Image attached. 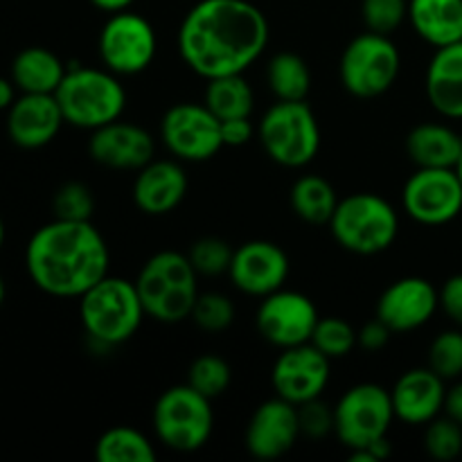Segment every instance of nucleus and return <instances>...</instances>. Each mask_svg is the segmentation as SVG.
<instances>
[{
  "instance_id": "3",
  "label": "nucleus",
  "mask_w": 462,
  "mask_h": 462,
  "mask_svg": "<svg viewBox=\"0 0 462 462\" xmlns=\"http://www.w3.org/2000/svg\"><path fill=\"white\" fill-rule=\"evenodd\" d=\"M197 275V269L183 253L161 251L149 257L135 278L144 314L167 325L189 319L199 298Z\"/></svg>"
},
{
  "instance_id": "46",
  "label": "nucleus",
  "mask_w": 462,
  "mask_h": 462,
  "mask_svg": "<svg viewBox=\"0 0 462 462\" xmlns=\"http://www.w3.org/2000/svg\"><path fill=\"white\" fill-rule=\"evenodd\" d=\"M5 282H3V278H0V307H3V302H5Z\"/></svg>"
},
{
  "instance_id": "25",
  "label": "nucleus",
  "mask_w": 462,
  "mask_h": 462,
  "mask_svg": "<svg viewBox=\"0 0 462 462\" xmlns=\"http://www.w3.org/2000/svg\"><path fill=\"white\" fill-rule=\"evenodd\" d=\"M409 21L433 48L462 41V0H409Z\"/></svg>"
},
{
  "instance_id": "43",
  "label": "nucleus",
  "mask_w": 462,
  "mask_h": 462,
  "mask_svg": "<svg viewBox=\"0 0 462 462\" xmlns=\"http://www.w3.org/2000/svg\"><path fill=\"white\" fill-rule=\"evenodd\" d=\"M445 413L449 415V418H454L458 424H462V379L447 391Z\"/></svg>"
},
{
  "instance_id": "26",
  "label": "nucleus",
  "mask_w": 462,
  "mask_h": 462,
  "mask_svg": "<svg viewBox=\"0 0 462 462\" xmlns=\"http://www.w3.org/2000/svg\"><path fill=\"white\" fill-rule=\"evenodd\" d=\"M66 77L61 59L48 48H25L12 61V81L21 93H57Z\"/></svg>"
},
{
  "instance_id": "45",
  "label": "nucleus",
  "mask_w": 462,
  "mask_h": 462,
  "mask_svg": "<svg viewBox=\"0 0 462 462\" xmlns=\"http://www.w3.org/2000/svg\"><path fill=\"white\" fill-rule=\"evenodd\" d=\"M90 3H93L97 9H102V12L117 14V12H125V9H129L135 0H90Z\"/></svg>"
},
{
  "instance_id": "13",
  "label": "nucleus",
  "mask_w": 462,
  "mask_h": 462,
  "mask_svg": "<svg viewBox=\"0 0 462 462\" xmlns=\"http://www.w3.org/2000/svg\"><path fill=\"white\" fill-rule=\"evenodd\" d=\"M402 206L422 226L451 224L462 212V183L456 170L418 167L402 189Z\"/></svg>"
},
{
  "instance_id": "34",
  "label": "nucleus",
  "mask_w": 462,
  "mask_h": 462,
  "mask_svg": "<svg viewBox=\"0 0 462 462\" xmlns=\"http://www.w3.org/2000/svg\"><path fill=\"white\" fill-rule=\"evenodd\" d=\"M424 449L431 458L440 462L456 460L462 454V424L456 422L454 418H440L427 424L424 431Z\"/></svg>"
},
{
  "instance_id": "42",
  "label": "nucleus",
  "mask_w": 462,
  "mask_h": 462,
  "mask_svg": "<svg viewBox=\"0 0 462 462\" xmlns=\"http://www.w3.org/2000/svg\"><path fill=\"white\" fill-rule=\"evenodd\" d=\"M253 125L248 117H233V120H221V140L224 147H242L253 138Z\"/></svg>"
},
{
  "instance_id": "11",
  "label": "nucleus",
  "mask_w": 462,
  "mask_h": 462,
  "mask_svg": "<svg viewBox=\"0 0 462 462\" xmlns=\"http://www.w3.org/2000/svg\"><path fill=\"white\" fill-rule=\"evenodd\" d=\"M97 50L106 70L125 77L140 75L156 59V32L147 18L125 9L111 14V18L104 23Z\"/></svg>"
},
{
  "instance_id": "1",
  "label": "nucleus",
  "mask_w": 462,
  "mask_h": 462,
  "mask_svg": "<svg viewBox=\"0 0 462 462\" xmlns=\"http://www.w3.org/2000/svg\"><path fill=\"white\" fill-rule=\"evenodd\" d=\"M269 45V21L248 0H199L179 27V52L203 79L244 75Z\"/></svg>"
},
{
  "instance_id": "30",
  "label": "nucleus",
  "mask_w": 462,
  "mask_h": 462,
  "mask_svg": "<svg viewBox=\"0 0 462 462\" xmlns=\"http://www.w3.org/2000/svg\"><path fill=\"white\" fill-rule=\"evenodd\" d=\"M95 458L99 462H153L156 449L138 429L113 427L99 436Z\"/></svg>"
},
{
  "instance_id": "16",
  "label": "nucleus",
  "mask_w": 462,
  "mask_h": 462,
  "mask_svg": "<svg viewBox=\"0 0 462 462\" xmlns=\"http://www.w3.org/2000/svg\"><path fill=\"white\" fill-rule=\"evenodd\" d=\"M300 436L298 406L275 395L273 400H266L264 404L257 406L255 413L251 415L244 433V445L255 458L275 460L289 454Z\"/></svg>"
},
{
  "instance_id": "21",
  "label": "nucleus",
  "mask_w": 462,
  "mask_h": 462,
  "mask_svg": "<svg viewBox=\"0 0 462 462\" xmlns=\"http://www.w3.org/2000/svg\"><path fill=\"white\" fill-rule=\"evenodd\" d=\"M445 379L431 368H413L402 374L391 391L395 418L404 424H429L445 411Z\"/></svg>"
},
{
  "instance_id": "8",
  "label": "nucleus",
  "mask_w": 462,
  "mask_h": 462,
  "mask_svg": "<svg viewBox=\"0 0 462 462\" xmlns=\"http://www.w3.org/2000/svg\"><path fill=\"white\" fill-rule=\"evenodd\" d=\"M210 402L189 383L167 388L153 406L152 420L158 440L167 449L179 454H192L201 449L210 440L215 429Z\"/></svg>"
},
{
  "instance_id": "14",
  "label": "nucleus",
  "mask_w": 462,
  "mask_h": 462,
  "mask_svg": "<svg viewBox=\"0 0 462 462\" xmlns=\"http://www.w3.org/2000/svg\"><path fill=\"white\" fill-rule=\"evenodd\" d=\"M319 319V310L305 293L278 289L264 296L257 310V332L266 343L284 350L310 343Z\"/></svg>"
},
{
  "instance_id": "33",
  "label": "nucleus",
  "mask_w": 462,
  "mask_h": 462,
  "mask_svg": "<svg viewBox=\"0 0 462 462\" xmlns=\"http://www.w3.org/2000/svg\"><path fill=\"white\" fill-rule=\"evenodd\" d=\"M429 368L445 382L462 377V328L447 329L433 338L429 347Z\"/></svg>"
},
{
  "instance_id": "9",
  "label": "nucleus",
  "mask_w": 462,
  "mask_h": 462,
  "mask_svg": "<svg viewBox=\"0 0 462 462\" xmlns=\"http://www.w3.org/2000/svg\"><path fill=\"white\" fill-rule=\"evenodd\" d=\"M402 57L391 36L364 32L343 50L338 75L343 88L361 99H373L393 88L400 77Z\"/></svg>"
},
{
  "instance_id": "32",
  "label": "nucleus",
  "mask_w": 462,
  "mask_h": 462,
  "mask_svg": "<svg viewBox=\"0 0 462 462\" xmlns=\"http://www.w3.org/2000/svg\"><path fill=\"white\" fill-rule=\"evenodd\" d=\"M310 343L316 350L323 352L329 361L343 359L359 343V332L347 320L337 319V316H328V319H319Z\"/></svg>"
},
{
  "instance_id": "40",
  "label": "nucleus",
  "mask_w": 462,
  "mask_h": 462,
  "mask_svg": "<svg viewBox=\"0 0 462 462\" xmlns=\"http://www.w3.org/2000/svg\"><path fill=\"white\" fill-rule=\"evenodd\" d=\"M440 310L462 328V273L451 275L440 289Z\"/></svg>"
},
{
  "instance_id": "4",
  "label": "nucleus",
  "mask_w": 462,
  "mask_h": 462,
  "mask_svg": "<svg viewBox=\"0 0 462 462\" xmlns=\"http://www.w3.org/2000/svg\"><path fill=\"white\" fill-rule=\"evenodd\" d=\"M135 282L106 275L79 298V319L84 332L106 347L122 346L140 329L144 319Z\"/></svg>"
},
{
  "instance_id": "36",
  "label": "nucleus",
  "mask_w": 462,
  "mask_h": 462,
  "mask_svg": "<svg viewBox=\"0 0 462 462\" xmlns=\"http://www.w3.org/2000/svg\"><path fill=\"white\" fill-rule=\"evenodd\" d=\"M54 219L66 221H90L95 210L93 192L84 183H63L52 199Z\"/></svg>"
},
{
  "instance_id": "20",
  "label": "nucleus",
  "mask_w": 462,
  "mask_h": 462,
  "mask_svg": "<svg viewBox=\"0 0 462 462\" xmlns=\"http://www.w3.org/2000/svg\"><path fill=\"white\" fill-rule=\"evenodd\" d=\"M63 113L54 95L23 93L7 111V134L23 149H41L57 138Z\"/></svg>"
},
{
  "instance_id": "6",
  "label": "nucleus",
  "mask_w": 462,
  "mask_h": 462,
  "mask_svg": "<svg viewBox=\"0 0 462 462\" xmlns=\"http://www.w3.org/2000/svg\"><path fill=\"white\" fill-rule=\"evenodd\" d=\"M329 230L346 251L355 255H377L395 244L400 217L383 197L359 192L338 201L329 219Z\"/></svg>"
},
{
  "instance_id": "7",
  "label": "nucleus",
  "mask_w": 462,
  "mask_h": 462,
  "mask_svg": "<svg viewBox=\"0 0 462 462\" xmlns=\"http://www.w3.org/2000/svg\"><path fill=\"white\" fill-rule=\"evenodd\" d=\"M257 138L266 156L289 170L310 165L320 149V126L310 104L278 99L262 116Z\"/></svg>"
},
{
  "instance_id": "31",
  "label": "nucleus",
  "mask_w": 462,
  "mask_h": 462,
  "mask_svg": "<svg viewBox=\"0 0 462 462\" xmlns=\"http://www.w3.org/2000/svg\"><path fill=\"white\" fill-rule=\"evenodd\" d=\"M230 382H233V370L228 361L217 355H201L192 361L188 370V383L208 400L224 395Z\"/></svg>"
},
{
  "instance_id": "47",
  "label": "nucleus",
  "mask_w": 462,
  "mask_h": 462,
  "mask_svg": "<svg viewBox=\"0 0 462 462\" xmlns=\"http://www.w3.org/2000/svg\"><path fill=\"white\" fill-rule=\"evenodd\" d=\"M3 244H5V224L3 219H0V248H3Z\"/></svg>"
},
{
  "instance_id": "39",
  "label": "nucleus",
  "mask_w": 462,
  "mask_h": 462,
  "mask_svg": "<svg viewBox=\"0 0 462 462\" xmlns=\"http://www.w3.org/2000/svg\"><path fill=\"white\" fill-rule=\"evenodd\" d=\"M298 418H300V431L305 436L325 438L334 433V409L320 402V397L298 406Z\"/></svg>"
},
{
  "instance_id": "17",
  "label": "nucleus",
  "mask_w": 462,
  "mask_h": 462,
  "mask_svg": "<svg viewBox=\"0 0 462 462\" xmlns=\"http://www.w3.org/2000/svg\"><path fill=\"white\" fill-rule=\"evenodd\" d=\"M289 255L278 244L253 239L235 248L228 275L242 293L264 298L282 289L289 278Z\"/></svg>"
},
{
  "instance_id": "37",
  "label": "nucleus",
  "mask_w": 462,
  "mask_h": 462,
  "mask_svg": "<svg viewBox=\"0 0 462 462\" xmlns=\"http://www.w3.org/2000/svg\"><path fill=\"white\" fill-rule=\"evenodd\" d=\"M233 248L228 242L219 237H203L192 244L188 257L197 273L201 275H221L228 273L233 262Z\"/></svg>"
},
{
  "instance_id": "22",
  "label": "nucleus",
  "mask_w": 462,
  "mask_h": 462,
  "mask_svg": "<svg viewBox=\"0 0 462 462\" xmlns=\"http://www.w3.org/2000/svg\"><path fill=\"white\" fill-rule=\"evenodd\" d=\"M185 194L188 176L176 161L147 162L134 180V203L144 215H170L183 203Z\"/></svg>"
},
{
  "instance_id": "35",
  "label": "nucleus",
  "mask_w": 462,
  "mask_h": 462,
  "mask_svg": "<svg viewBox=\"0 0 462 462\" xmlns=\"http://www.w3.org/2000/svg\"><path fill=\"white\" fill-rule=\"evenodd\" d=\"M189 319L206 332H224L235 320V305L224 293H199Z\"/></svg>"
},
{
  "instance_id": "28",
  "label": "nucleus",
  "mask_w": 462,
  "mask_h": 462,
  "mask_svg": "<svg viewBox=\"0 0 462 462\" xmlns=\"http://www.w3.org/2000/svg\"><path fill=\"white\" fill-rule=\"evenodd\" d=\"M203 104L215 113L219 120L233 117H251L255 106V95L244 75H226L208 79Z\"/></svg>"
},
{
  "instance_id": "27",
  "label": "nucleus",
  "mask_w": 462,
  "mask_h": 462,
  "mask_svg": "<svg viewBox=\"0 0 462 462\" xmlns=\"http://www.w3.org/2000/svg\"><path fill=\"white\" fill-rule=\"evenodd\" d=\"M338 206L337 189L328 179L316 174H305L293 183L291 208L307 224H329L334 210Z\"/></svg>"
},
{
  "instance_id": "38",
  "label": "nucleus",
  "mask_w": 462,
  "mask_h": 462,
  "mask_svg": "<svg viewBox=\"0 0 462 462\" xmlns=\"http://www.w3.org/2000/svg\"><path fill=\"white\" fill-rule=\"evenodd\" d=\"M361 14L370 32L391 36L409 18V0H364Z\"/></svg>"
},
{
  "instance_id": "19",
  "label": "nucleus",
  "mask_w": 462,
  "mask_h": 462,
  "mask_svg": "<svg viewBox=\"0 0 462 462\" xmlns=\"http://www.w3.org/2000/svg\"><path fill=\"white\" fill-rule=\"evenodd\" d=\"M88 152L95 162L108 170H143L153 161L156 143L147 129L131 122L116 120L93 131Z\"/></svg>"
},
{
  "instance_id": "29",
  "label": "nucleus",
  "mask_w": 462,
  "mask_h": 462,
  "mask_svg": "<svg viewBox=\"0 0 462 462\" xmlns=\"http://www.w3.org/2000/svg\"><path fill=\"white\" fill-rule=\"evenodd\" d=\"M266 81L278 99L302 102L311 88V72L305 59L296 52H278L266 66Z\"/></svg>"
},
{
  "instance_id": "12",
  "label": "nucleus",
  "mask_w": 462,
  "mask_h": 462,
  "mask_svg": "<svg viewBox=\"0 0 462 462\" xmlns=\"http://www.w3.org/2000/svg\"><path fill=\"white\" fill-rule=\"evenodd\" d=\"M162 144L171 156L188 162H203L224 149L221 120L206 104L180 102L167 108L161 120Z\"/></svg>"
},
{
  "instance_id": "18",
  "label": "nucleus",
  "mask_w": 462,
  "mask_h": 462,
  "mask_svg": "<svg viewBox=\"0 0 462 462\" xmlns=\"http://www.w3.org/2000/svg\"><path fill=\"white\" fill-rule=\"evenodd\" d=\"M440 310V291L427 278H402L393 282L377 300V319L393 334L413 332L424 328Z\"/></svg>"
},
{
  "instance_id": "2",
  "label": "nucleus",
  "mask_w": 462,
  "mask_h": 462,
  "mask_svg": "<svg viewBox=\"0 0 462 462\" xmlns=\"http://www.w3.org/2000/svg\"><path fill=\"white\" fill-rule=\"evenodd\" d=\"M106 239L90 221L54 219L32 235L25 266L32 282L57 298H81L108 275Z\"/></svg>"
},
{
  "instance_id": "41",
  "label": "nucleus",
  "mask_w": 462,
  "mask_h": 462,
  "mask_svg": "<svg viewBox=\"0 0 462 462\" xmlns=\"http://www.w3.org/2000/svg\"><path fill=\"white\" fill-rule=\"evenodd\" d=\"M391 337L393 329L388 328L383 320H379L377 316H374L370 323H365L364 328L359 329V346L368 352H379L388 346Z\"/></svg>"
},
{
  "instance_id": "44",
  "label": "nucleus",
  "mask_w": 462,
  "mask_h": 462,
  "mask_svg": "<svg viewBox=\"0 0 462 462\" xmlns=\"http://www.w3.org/2000/svg\"><path fill=\"white\" fill-rule=\"evenodd\" d=\"M14 102H16V84L0 77V111H9Z\"/></svg>"
},
{
  "instance_id": "10",
  "label": "nucleus",
  "mask_w": 462,
  "mask_h": 462,
  "mask_svg": "<svg viewBox=\"0 0 462 462\" xmlns=\"http://www.w3.org/2000/svg\"><path fill=\"white\" fill-rule=\"evenodd\" d=\"M395 409L391 391L379 383H356L334 406V433L347 449H361L388 436Z\"/></svg>"
},
{
  "instance_id": "48",
  "label": "nucleus",
  "mask_w": 462,
  "mask_h": 462,
  "mask_svg": "<svg viewBox=\"0 0 462 462\" xmlns=\"http://www.w3.org/2000/svg\"><path fill=\"white\" fill-rule=\"evenodd\" d=\"M456 170V174H458V179H460V183H462V156H460V161H458V165L454 167Z\"/></svg>"
},
{
  "instance_id": "5",
  "label": "nucleus",
  "mask_w": 462,
  "mask_h": 462,
  "mask_svg": "<svg viewBox=\"0 0 462 462\" xmlns=\"http://www.w3.org/2000/svg\"><path fill=\"white\" fill-rule=\"evenodd\" d=\"M54 97L68 125L88 131L120 120L126 108L125 86L106 68H70Z\"/></svg>"
},
{
  "instance_id": "24",
  "label": "nucleus",
  "mask_w": 462,
  "mask_h": 462,
  "mask_svg": "<svg viewBox=\"0 0 462 462\" xmlns=\"http://www.w3.org/2000/svg\"><path fill=\"white\" fill-rule=\"evenodd\" d=\"M406 153L415 167L454 170L462 156V135L449 125L424 122L406 135Z\"/></svg>"
},
{
  "instance_id": "23",
  "label": "nucleus",
  "mask_w": 462,
  "mask_h": 462,
  "mask_svg": "<svg viewBox=\"0 0 462 462\" xmlns=\"http://www.w3.org/2000/svg\"><path fill=\"white\" fill-rule=\"evenodd\" d=\"M431 106L449 120H462V41L436 48L424 79Z\"/></svg>"
},
{
  "instance_id": "15",
  "label": "nucleus",
  "mask_w": 462,
  "mask_h": 462,
  "mask_svg": "<svg viewBox=\"0 0 462 462\" xmlns=\"http://www.w3.org/2000/svg\"><path fill=\"white\" fill-rule=\"evenodd\" d=\"M329 382V359L311 343L284 347L271 370L275 395L291 404L319 400Z\"/></svg>"
}]
</instances>
